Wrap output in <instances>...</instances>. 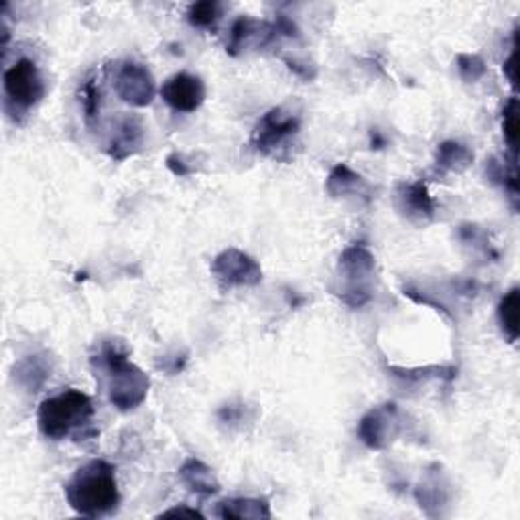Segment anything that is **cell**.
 <instances>
[{
    "label": "cell",
    "instance_id": "obj_1",
    "mask_svg": "<svg viewBox=\"0 0 520 520\" xmlns=\"http://www.w3.org/2000/svg\"><path fill=\"white\" fill-rule=\"evenodd\" d=\"M66 500L81 516L111 515L121 502L114 465L106 460H92L81 465L66 483Z\"/></svg>",
    "mask_w": 520,
    "mask_h": 520
},
{
    "label": "cell",
    "instance_id": "obj_2",
    "mask_svg": "<svg viewBox=\"0 0 520 520\" xmlns=\"http://www.w3.org/2000/svg\"><path fill=\"white\" fill-rule=\"evenodd\" d=\"M94 419V403L86 392L68 388L59 395L45 398L37 421L41 433L51 441H61L68 437H86L84 429L90 427Z\"/></svg>",
    "mask_w": 520,
    "mask_h": 520
},
{
    "label": "cell",
    "instance_id": "obj_3",
    "mask_svg": "<svg viewBox=\"0 0 520 520\" xmlns=\"http://www.w3.org/2000/svg\"><path fill=\"white\" fill-rule=\"evenodd\" d=\"M100 370L106 372L108 378V397L118 410H133L149 392V377L136 364H133L116 344H104V348L94 358Z\"/></svg>",
    "mask_w": 520,
    "mask_h": 520
},
{
    "label": "cell",
    "instance_id": "obj_4",
    "mask_svg": "<svg viewBox=\"0 0 520 520\" xmlns=\"http://www.w3.org/2000/svg\"><path fill=\"white\" fill-rule=\"evenodd\" d=\"M6 106H15L16 112H29L45 96V84L37 63L31 59H19L5 74Z\"/></svg>",
    "mask_w": 520,
    "mask_h": 520
},
{
    "label": "cell",
    "instance_id": "obj_5",
    "mask_svg": "<svg viewBox=\"0 0 520 520\" xmlns=\"http://www.w3.org/2000/svg\"><path fill=\"white\" fill-rule=\"evenodd\" d=\"M340 271L348 279L350 287L340 293L345 303L352 307H362L370 301V289L364 285V281L374 272V257L372 252L362 244H354L345 249L340 259Z\"/></svg>",
    "mask_w": 520,
    "mask_h": 520
},
{
    "label": "cell",
    "instance_id": "obj_6",
    "mask_svg": "<svg viewBox=\"0 0 520 520\" xmlns=\"http://www.w3.org/2000/svg\"><path fill=\"white\" fill-rule=\"evenodd\" d=\"M299 133V118L285 108H272L264 114L252 134V143L262 154L277 157V151L287 149L289 141Z\"/></svg>",
    "mask_w": 520,
    "mask_h": 520
},
{
    "label": "cell",
    "instance_id": "obj_7",
    "mask_svg": "<svg viewBox=\"0 0 520 520\" xmlns=\"http://www.w3.org/2000/svg\"><path fill=\"white\" fill-rule=\"evenodd\" d=\"M114 92L126 104L144 108L153 102L157 88H154V80L149 68L134 61H126L114 74Z\"/></svg>",
    "mask_w": 520,
    "mask_h": 520
},
{
    "label": "cell",
    "instance_id": "obj_8",
    "mask_svg": "<svg viewBox=\"0 0 520 520\" xmlns=\"http://www.w3.org/2000/svg\"><path fill=\"white\" fill-rule=\"evenodd\" d=\"M212 272L224 287H254L262 281L260 264L236 249L218 254L212 262Z\"/></svg>",
    "mask_w": 520,
    "mask_h": 520
},
{
    "label": "cell",
    "instance_id": "obj_9",
    "mask_svg": "<svg viewBox=\"0 0 520 520\" xmlns=\"http://www.w3.org/2000/svg\"><path fill=\"white\" fill-rule=\"evenodd\" d=\"M398 433V410L397 405H382L372 409L362 417L358 425V437L370 450H385Z\"/></svg>",
    "mask_w": 520,
    "mask_h": 520
},
{
    "label": "cell",
    "instance_id": "obj_10",
    "mask_svg": "<svg viewBox=\"0 0 520 520\" xmlns=\"http://www.w3.org/2000/svg\"><path fill=\"white\" fill-rule=\"evenodd\" d=\"M159 92L173 111L186 114L196 112L206 100V86L202 78L186 74V71L171 76L165 84L161 86Z\"/></svg>",
    "mask_w": 520,
    "mask_h": 520
},
{
    "label": "cell",
    "instance_id": "obj_11",
    "mask_svg": "<svg viewBox=\"0 0 520 520\" xmlns=\"http://www.w3.org/2000/svg\"><path fill=\"white\" fill-rule=\"evenodd\" d=\"M143 144V122L136 116H121L114 124L111 143H108V154L116 161L131 157Z\"/></svg>",
    "mask_w": 520,
    "mask_h": 520
},
{
    "label": "cell",
    "instance_id": "obj_12",
    "mask_svg": "<svg viewBox=\"0 0 520 520\" xmlns=\"http://www.w3.org/2000/svg\"><path fill=\"white\" fill-rule=\"evenodd\" d=\"M398 207L409 216V220L429 222L435 214V202L421 181L398 187Z\"/></svg>",
    "mask_w": 520,
    "mask_h": 520
},
{
    "label": "cell",
    "instance_id": "obj_13",
    "mask_svg": "<svg viewBox=\"0 0 520 520\" xmlns=\"http://www.w3.org/2000/svg\"><path fill=\"white\" fill-rule=\"evenodd\" d=\"M179 480L184 482V486L194 492L197 496H212L216 492H220V482L216 480L212 468H207L204 462L196 458H189L179 468Z\"/></svg>",
    "mask_w": 520,
    "mask_h": 520
},
{
    "label": "cell",
    "instance_id": "obj_14",
    "mask_svg": "<svg viewBox=\"0 0 520 520\" xmlns=\"http://www.w3.org/2000/svg\"><path fill=\"white\" fill-rule=\"evenodd\" d=\"M216 515L220 518H239V520H260L271 518V506L267 500L260 498H230L218 504Z\"/></svg>",
    "mask_w": 520,
    "mask_h": 520
},
{
    "label": "cell",
    "instance_id": "obj_15",
    "mask_svg": "<svg viewBox=\"0 0 520 520\" xmlns=\"http://www.w3.org/2000/svg\"><path fill=\"white\" fill-rule=\"evenodd\" d=\"M498 322L510 344L518 340V289L513 287L508 293L500 299L498 305Z\"/></svg>",
    "mask_w": 520,
    "mask_h": 520
},
{
    "label": "cell",
    "instance_id": "obj_16",
    "mask_svg": "<svg viewBox=\"0 0 520 520\" xmlns=\"http://www.w3.org/2000/svg\"><path fill=\"white\" fill-rule=\"evenodd\" d=\"M473 161V153L455 141L441 143L437 149V165L447 171H463Z\"/></svg>",
    "mask_w": 520,
    "mask_h": 520
},
{
    "label": "cell",
    "instance_id": "obj_17",
    "mask_svg": "<svg viewBox=\"0 0 520 520\" xmlns=\"http://www.w3.org/2000/svg\"><path fill=\"white\" fill-rule=\"evenodd\" d=\"M360 187H366V184H364V179L348 165H337L332 171L330 179H327V191H330L334 197L356 194V191H360Z\"/></svg>",
    "mask_w": 520,
    "mask_h": 520
},
{
    "label": "cell",
    "instance_id": "obj_18",
    "mask_svg": "<svg viewBox=\"0 0 520 520\" xmlns=\"http://www.w3.org/2000/svg\"><path fill=\"white\" fill-rule=\"evenodd\" d=\"M48 366L41 364L39 356H31L19 364V370H16V378L21 380V385H25L29 390H37L41 385L48 380Z\"/></svg>",
    "mask_w": 520,
    "mask_h": 520
},
{
    "label": "cell",
    "instance_id": "obj_19",
    "mask_svg": "<svg viewBox=\"0 0 520 520\" xmlns=\"http://www.w3.org/2000/svg\"><path fill=\"white\" fill-rule=\"evenodd\" d=\"M262 29H264V23L252 21V19H249V16H240V19L232 25L228 51H230L232 56H236V53L244 48L246 41L254 37V35H259Z\"/></svg>",
    "mask_w": 520,
    "mask_h": 520
},
{
    "label": "cell",
    "instance_id": "obj_20",
    "mask_svg": "<svg viewBox=\"0 0 520 520\" xmlns=\"http://www.w3.org/2000/svg\"><path fill=\"white\" fill-rule=\"evenodd\" d=\"M502 133H504L506 147L510 151V159H516V141H518V100L513 96L502 112Z\"/></svg>",
    "mask_w": 520,
    "mask_h": 520
},
{
    "label": "cell",
    "instance_id": "obj_21",
    "mask_svg": "<svg viewBox=\"0 0 520 520\" xmlns=\"http://www.w3.org/2000/svg\"><path fill=\"white\" fill-rule=\"evenodd\" d=\"M222 15V5L212 3V0H204V3H196L189 6L187 11V21L197 27V29H207L212 27Z\"/></svg>",
    "mask_w": 520,
    "mask_h": 520
},
{
    "label": "cell",
    "instance_id": "obj_22",
    "mask_svg": "<svg viewBox=\"0 0 520 520\" xmlns=\"http://www.w3.org/2000/svg\"><path fill=\"white\" fill-rule=\"evenodd\" d=\"M81 104H84L88 122H92L100 114V90L94 80H88L84 88H81Z\"/></svg>",
    "mask_w": 520,
    "mask_h": 520
},
{
    "label": "cell",
    "instance_id": "obj_23",
    "mask_svg": "<svg viewBox=\"0 0 520 520\" xmlns=\"http://www.w3.org/2000/svg\"><path fill=\"white\" fill-rule=\"evenodd\" d=\"M458 71L465 81H478L483 74H486V66H483L482 58L478 56H460Z\"/></svg>",
    "mask_w": 520,
    "mask_h": 520
},
{
    "label": "cell",
    "instance_id": "obj_24",
    "mask_svg": "<svg viewBox=\"0 0 520 520\" xmlns=\"http://www.w3.org/2000/svg\"><path fill=\"white\" fill-rule=\"evenodd\" d=\"M167 167L179 177H186L191 173V169L186 167V163H184V159L179 157V154H171V157L167 159Z\"/></svg>",
    "mask_w": 520,
    "mask_h": 520
},
{
    "label": "cell",
    "instance_id": "obj_25",
    "mask_svg": "<svg viewBox=\"0 0 520 520\" xmlns=\"http://www.w3.org/2000/svg\"><path fill=\"white\" fill-rule=\"evenodd\" d=\"M161 516H191V518H204V515L199 513V510H196V508H186V506H177V508L165 510V513H161Z\"/></svg>",
    "mask_w": 520,
    "mask_h": 520
},
{
    "label": "cell",
    "instance_id": "obj_26",
    "mask_svg": "<svg viewBox=\"0 0 520 520\" xmlns=\"http://www.w3.org/2000/svg\"><path fill=\"white\" fill-rule=\"evenodd\" d=\"M515 61H516V48H515V51H513V56H510V58L506 59V63H504V74H506L508 81H510V84H513V86H516V74H515L516 66H515Z\"/></svg>",
    "mask_w": 520,
    "mask_h": 520
},
{
    "label": "cell",
    "instance_id": "obj_27",
    "mask_svg": "<svg viewBox=\"0 0 520 520\" xmlns=\"http://www.w3.org/2000/svg\"><path fill=\"white\" fill-rule=\"evenodd\" d=\"M385 143H387V141L382 139L378 131H374V133H372V149H374V144H378L377 149H382V147H385Z\"/></svg>",
    "mask_w": 520,
    "mask_h": 520
}]
</instances>
